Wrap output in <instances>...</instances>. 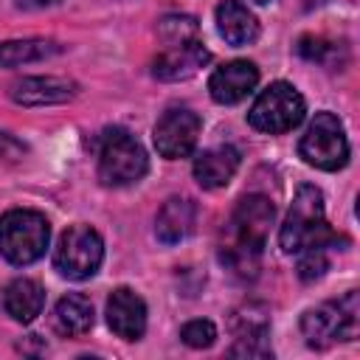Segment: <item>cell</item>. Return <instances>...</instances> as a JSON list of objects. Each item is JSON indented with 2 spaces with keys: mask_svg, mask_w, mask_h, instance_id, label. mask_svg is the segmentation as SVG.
<instances>
[{
  "mask_svg": "<svg viewBox=\"0 0 360 360\" xmlns=\"http://www.w3.org/2000/svg\"><path fill=\"white\" fill-rule=\"evenodd\" d=\"M93 326V304L84 295H65L53 307V329L65 338H82Z\"/></svg>",
  "mask_w": 360,
  "mask_h": 360,
  "instance_id": "ac0fdd59",
  "label": "cell"
},
{
  "mask_svg": "<svg viewBox=\"0 0 360 360\" xmlns=\"http://www.w3.org/2000/svg\"><path fill=\"white\" fill-rule=\"evenodd\" d=\"M239 169V152L233 146H214L197 155L194 160V180L202 188H222L231 183V177Z\"/></svg>",
  "mask_w": 360,
  "mask_h": 360,
  "instance_id": "5bb4252c",
  "label": "cell"
},
{
  "mask_svg": "<svg viewBox=\"0 0 360 360\" xmlns=\"http://www.w3.org/2000/svg\"><path fill=\"white\" fill-rule=\"evenodd\" d=\"M101 259H104V242L90 225L68 228L53 250V267L70 281L90 278L101 267Z\"/></svg>",
  "mask_w": 360,
  "mask_h": 360,
  "instance_id": "52a82bcc",
  "label": "cell"
},
{
  "mask_svg": "<svg viewBox=\"0 0 360 360\" xmlns=\"http://www.w3.org/2000/svg\"><path fill=\"white\" fill-rule=\"evenodd\" d=\"M278 245L284 253H301L309 248L335 245V233L323 217V194L315 186H301L292 197L287 219L278 231Z\"/></svg>",
  "mask_w": 360,
  "mask_h": 360,
  "instance_id": "6da1fadb",
  "label": "cell"
},
{
  "mask_svg": "<svg viewBox=\"0 0 360 360\" xmlns=\"http://www.w3.org/2000/svg\"><path fill=\"white\" fill-rule=\"evenodd\" d=\"M253 3H270V0H253Z\"/></svg>",
  "mask_w": 360,
  "mask_h": 360,
  "instance_id": "d4e9b609",
  "label": "cell"
},
{
  "mask_svg": "<svg viewBox=\"0 0 360 360\" xmlns=\"http://www.w3.org/2000/svg\"><path fill=\"white\" fill-rule=\"evenodd\" d=\"M273 214H276V208L267 197H259V194L242 197L233 217H231V233H233L231 245L262 250L264 239H267V231L273 225Z\"/></svg>",
  "mask_w": 360,
  "mask_h": 360,
  "instance_id": "9c48e42d",
  "label": "cell"
},
{
  "mask_svg": "<svg viewBox=\"0 0 360 360\" xmlns=\"http://www.w3.org/2000/svg\"><path fill=\"white\" fill-rule=\"evenodd\" d=\"M53 53H59V45L51 39H8V42H0V68L39 62Z\"/></svg>",
  "mask_w": 360,
  "mask_h": 360,
  "instance_id": "d6986e66",
  "label": "cell"
},
{
  "mask_svg": "<svg viewBox=\"0 0 360 360\" xmlns=\"http://www.w3.org/2000/svg\"><path fill=\"white\" fill-rule=\"evenodd\" d=\"M20 6H25V8H42V6H51V3H56V0H17Z\"/></svg>",
  "mask_w": 360,
  "mask_h": 360,
  "instance_id": "cb8c5ba5",
  "label": "cell"
},
{
  "mask_svg": "<svg viewBox=\"0 0 360 360\" xmlns=\"http://www.w3.org/2000/svg\"><path fill=\"white\" fill-rule=\"evenodd\" d=\"M248 121L259 132H270V135L290 132L292 127H298L304 121V98L292 84L273 82L270 87H264L256 96V101L248 112Z\"/></svg>",
  "mask_w": 360,
  "mask_h": 360,
  "instance_id": "5b68a950",
  "label": "cell"
},
{
  "mask_svg": "<svg viewBox=\"0 0 360 360\" xmlns=\"http://www.w3.org/2000/svg\"><path fill=\"white\" fill-rule=\"evenodd\" d=\"M149 169L143 146L121 127H112L101 135L98 146V180L104 186H129L138 183Z\"/></svg>",
  "mask_w": 360,
  "mask_h": 360,
  "instance_id": "3957f363",
  "label": "cell"
},
{
  "mask_svg": "<svg viewBox=\"0 0 360 360\" xmlns=\"http://www.w3.org/2000/svg\"><path fill=\"white\" fill-rule=\"evenodd\" d=\"M233 332L236 338H267L270 329V315L262 304H245L242 309L233 312Z\"/></svg>",
  "mask_w": 360,
  "mask_h": 360,
  "instance_id": "ffe728a7",
  "label": "cell"
},
{
  "mask_svg": "<svg viewBox=\"0 0 360 360\" xmlns=\"http://www.w3.org/2000/svg\"><path fill=\"white\" fill-rule=\"evenodd\" d=\"M217 31L228 45H250L259 37V22L256 17L236 0H225L217 6Z\"/></svg>",
  "mask_w": 360,
  "mask_h": 360,
  "instance_id": "2e32d148",
  "label": "cell"
},
{
  "mask_svg": "<svg viewBox=\"0 0 360 360\" xmlns=\"http://www.w3.org/2000/svg\"><path fill=\"white\" fill-rule=\"evenodd\" d=\"M160 39L166 42V48H174V45H186V42H194L197 39V20L188 17V14H169L160 20Z\"/></svg>",
  "mask_w": 360,
  "mask_h": 360,
  "instance_id": "44dd1931",
  "label": "cell"
},
{
  "mask_svg": "<svg viewBox=\"0 0 360 360\" xmlns=\"http://www.w3.org/2000/svg\"><path fill=\"white\" fill-rule=\"evenodd\" d=\"M107 323L124 340H138L146 332V304L127 287L112 290L107 298Z\"/></svg>",
  "mask_w": 360,
  "mask_h": 360,
  "instance_id": "8fae6325",
  "label": "cell"
},
{
  "mask_svg": "<svg viewBox=\"0 0 360 360\" xmlns=\"http://www.w3.org/2000/svg\"><path fill=\"white\" fill-rule=\"evenodd\" d=\"M180 338H183V343L191 346V349H208V346L214 343V338H217V329H214L211 321L197 318V321H188V323L180 329Z\"/></svg>",
  "mask_w": 360,
  "mask_h": 360,
  "instance_id": "7402d4cb",
  "label": "cell"
},
{
  "mask_svg": "<svg viewBox=\"0 0 360 360\" xmlns=\"http://www.w3.org/2000/svg\"><path fill=\"white\" fill-rule=\"evenodd\" d=\"M200 115L188 107H172L160 115V121L155 124V149L169 158V160H177V158H188L200 141Z\"/></svg>",
  "mask_w": 360,
  "mask_h": 360,
  "instance_id": "ba28073f",
  "label": "cell"
},
{
  "mask_svg": "<svg viewBox=\"0 0 360 360\" xmlns=\"http://www.w3.org/2000/svg\"><path fill=\"white\" fill-rule=\"evenodd\" d=\"M51 239V225L42 214L28 208H14L0 217V256L11 264L37 262Z\"/></svg>",
  "mask_w": 360,
  "mask_h": 360,
  "instance_id": "7a4b0ae2",
  "label": "cell"
},
{
  "mask_svg": "<svg viewBox=\"0 0 360 360\" xmlns=\"http://www.w3.org/2000/svg\"><path fill=\"white\" fill-rule=\"evenodd\" d=\"M301 332L312 349H326L338 340L357 335V292H346L338 301H326L301 318Z\"/></svg>",
  "mask_w": 360,
  "mask_h": 360,
  "instance_id": "277c9868",
  "label": "cell"
},
{
  "mask_svg": "<svg viewBox=\"0 0 360 360\" xmlns=\"http://www.w3.org/2000/svg\"><path fill=\"white\" fill-rule=\"evenodd\" d=\"M208 51L200 39L194 42H186V45H174V48H166L155 65H152V73L160 79V82H180V79H191L205 62H208Z\"/></svg>",
  "mask_w": 360,
  "mask_h": 360,
  "instance_id": "7c38bea8",
  "label": "cell"
},
{
  "mask_svg": "<svg viewBox=\"0 0 360 360\" xmlns=\"http://www.w3.org/2000/svg\"><path fill=\"white\" fill-rule=\"evenodd\" d=\"M298 152L315 169H323V172L343 169L349 160V141H346L343 124L332 112H318L307 127L298 143Z\"/></svg>",
  "mask_w": 360,
  "mask_h": 360,
  "instance_id": "8992f818",
  "label": "cell"
},
{
  "mask_svg": "<svg viewBox=\"0 0 360 360\" xmlns=\"http://www.w3.org/2000/svg\"><path fill=\"white\" fill-rule=\"evenodd\" d=\"M194 222H197V205L186 197H172L158 211L155 233L163 245H177L194 231Z\"/></svg>",
  "mask_w": 360,
  "mask_h": 360,
  "instance_id": "9a60e30c",
  "label": "cell"
},
{
  "mask_svg": "<svg viewBox=\"0 0 360 360\" xmlns=\"http://www.w3.org/2000/svg\"><path fill=\"white\" fill-rule=\"evenodd\" d=\"M76 96V84L59 76H31L11 84V98L25 107H42V104H59Z\"/></svg>",
  "mask_w": 360,
  "mask_h": 360,
  "instance_id": "4fadbf2b",
  "label": "cell"
},
{
  "mask_svg": "<svg viewBox=\"0 0 360 360\" xmlns=\"http://www.w3.org/2000/svg\"><path fill=\"white\" fill-rule=\"evenodd\" d=\"M259 84V70L253 62L236 59L228 62L222 68H217L208 79V93L217 104H236L242 101L248 93H253V87Z\"/></svg>",
  "mask_w": 360,
  "mask_h": 360,
  "instance_id": "30bf717a",
  "label": "cell"
},
{
  "mask_svg": "<svg viewBox=\"0 0 360 360\" xmlns=\"http://www.w3.org/2000/svg\"><path fill=\"white\" fill-rule=\"evenodd\" d=\"M329 267V259H326V248H309V250H301V262H298V276L304 281H315L326 273Z\"/></svg>",
  "mask_w": 360,
  "mask_h": 360,
  "instance_id": "603a6c76",
  "label": "cell"
},
{
  "mask_svg": "<svg viewBox=\"0 0 360 360\" xmlns=\"http://www.w3.org/2000/svg\"><path fill=\"white\" fill-rule=\"evenodd\" d=\"M3 307H6V312L14 321L28 323V321H34L42 312V307H45V290L34 278H14L3 290Z\"/></svg>",
  "mask_w": 360,
  "mask_h": 360,
  "instance_id": "e0dca14e",
  "label": "cell"
}]
</instances>
